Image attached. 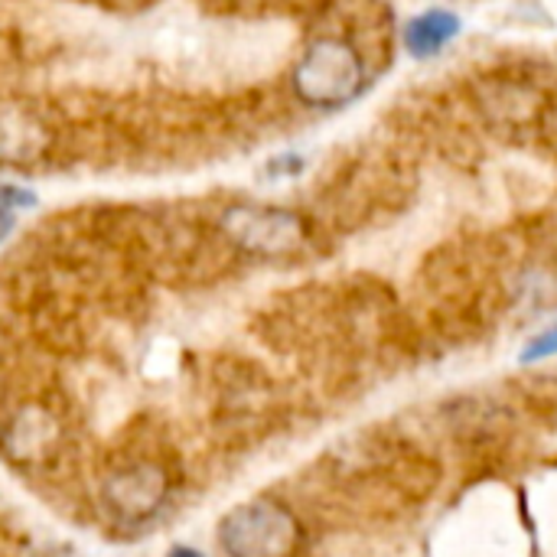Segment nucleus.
<instances>
[{"label":"nucleus","instance_id":"nucleus-7","mask_svg":"<svg viewBox=\"0 0 557 557\" xmlns=\"http://www.w3.org/2000/svg\"><path fill=\"white\" fill-rule=\"evenodd\" d=\"M460 33V16L450 10H424L408 20L405 26V49L414 59H431L447 49L450 39Z\"/></svg>","mask_w":557,"mask_h":557},{"label":"nucleus","instance_id":"nucleus-9","mask_svg":"<svg viewBox=\"0 0 557 557\" xmlns=\"http://www.w3.org/2000/svg\"><path fill=\"white\" fill-rule=\"evenodd\" d=\"M304 170V160L297 157V153H281V157H274L271 163H268V176L271 180H290V176H297Z\"/></svg>","mask_w":557,"mask_h":557},{"label":"nucleus","instance_id":"nucleus-10","mask_svg":"<svg viewBox=\"0 0 557 557\" xmlns=\"http://www.w3.org/2000/svg\"><path fill=\"white\" fill-rule=\"evenodd\" d=\"M10 232H13V209H3L0 206V245L7 242Z\"/></svg>","mask_w":557,"mask_h":557},{"label":"nucleus","instance_id":"nucleus-11","mask_svg":"<svg viewBox=\"0 0 557 557\" xmlns=\"http://www.w3.org/2000/svg\"><path fill=\"white\" fill-rule=\"evenodd\" d=\"M166 557H206L199 548H189V545H173Z\"/></svg>","mask_w":557,"mask_h":557},{"label":"nucleus","instance_id":"nucleus-3","mask_svg":"<svg viewBox=\"0 0 557 557\" xmlns=\"http://www.w3.org/2000/svg\"><path fill=\"white\" fill-rule=\"evenodd\" d=\"M366 69L346 39H317L294 69V91L317 108H336L362 91Z\"/></svg>","mask_w":557,"mask_h":557},{"label":"nucleus","instance_id":"nucleus-1","mask_svg":"<svg viewBox=\"0 0 557 557\" xmlns=\"http://www.w3.org/2000/svg\"><path fill=\"white\" fill-rule=\"evenodd\" d=\"M300 545L304 525L297 512L268 496L228 509L219 522V548L225 557H297Z\"/></svg>","mask_w":557,"mask_h":557},{"label":"nucleus","instance_id":"nucleus-6","mask_svg":"<svg viewBox=\"0 0 557 557\" xmlns=\"http://www.w3.org/2000/svg\"><path fill=\"white\" fill-rule=\"evenodd\" d=\"M46 150L42 124L10 101H0V163H29Z\"/></svg>","mask_w":557,"mask_h":557},{"label":"nucleus","instance_id":"nucleus-2","mask_svg":"<svg viewBox=\"0 0 557 557\" xmlns=\"http://www.w3.org/2000/svg\"><path fill=\"white\" fill-rule=\"evenodd\" d=\"M219 228L232 248L251 258H287L300 251L310 235L304 215L281 206H258V202L228 206L219 215Z\"/></svg>","mask_w":557,"mask_h":557},{"label":"nucleus","instance_id":"nucleus-5","mask_svg":"<svg viewBox=\"0 0 557 557\" xmlns=\"http://www.w3.org/2000/svg\"><path fill=\"white\" fill-rule=\"evenodd\" d=\"M62 441H65L62 421L55 418L52 408H46L39 401L20 405L0 428V454L16 467L46 463L49 457L59 454Z\"/></svg>","mask_w":557,"mask_h":557},{"label":"nucleus","instance_id":"nucleus-8","mask_svg":"<svg viewBox=\"0 0 557 557\" xmlns=\"http://www.w3.org/2000/svg\"><path fill=\"white\" fill-rule=\"evenodd\" d=\"M557 356V323L555 326H548V330H542L539 336H532L529 343H525V349H522V362L529 366V362H545V359H555Z\"/></svg>","mask_w":557,"mask_h":557},{"label":"nucleus","instance_id":"nucleus-4","mask_svg":"<svg viewBox=\"0 0 557 557\" xmlns=\"http://www.w3.org/2000/svg\"><path fill=\"white\" fill-rule=\"evenodd\" d=\"M173 480L157 460H131L101 483V506L124 525L150 522L170 499Z\"/></svg>","mask_w":557,"mask_h":557}]
</instances>
